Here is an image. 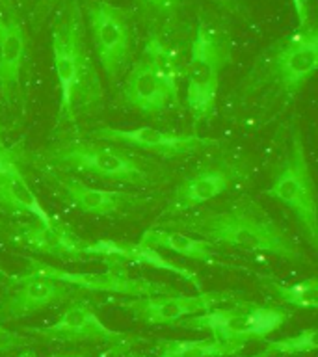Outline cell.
I'll return each mask as SVG.
<instances>
[{"label":"cell","instance_id":"obj_23","mask_svg":"<svg viewBox=\"0 0 318 357\" xmlns=\"http://www.w3.org/2000/svg\"><path fill=\"white\" fill-rule=\"evenodd\" d=\"M264 284L278 296L279 300L294 305L298 309H309L315 311L318 307V281L317 278L301 279L296 283H281L273 278H262Z\"/></svg>","mask_w":318,"mask_h":357},{"label":"cell","instance_id":"obj_13","mask_svg":"<svg viewBox=\"0 0 318 357\" xmlns=\"http://www.w3.org/2000/svg\"><path fill=\"white\" fill-rule=\"evenodd\" d=\"M43 178L58 194L77 206L84 214H93V216H121L127 212H134L142 208L147 203L142 195L127 194L119 190H103L93 188L88 184L80 183L77 178L67 177L61 173H56L52 167L43 169Z\"/></svg>","mask_w":318,"mask_h":357},{"label":"cell","instance_id":"obj_6","mask_svg":"<svg viewBox=\"0 0 318 357\" xmlns=\"http://www.w3.org/2000/svg\"><path fill=\"white\" fill-rule=\"evenodd\" d=\"M33 278L52 279L58 283L69 284L73 289L130 296V298H149V296H166L179 292L172 284H164L160 281H151L145 278H132L125 272V266H110L103 273L67 272L63 268L50 266L47 262L36 261V259H26V272L13 275L11 281L13 284H19Z\"/></svg>","mask_w":318,"mask_h":357},{"label":"cell","instance_id":"obj_8","mask_svg":"<svg viewBox=\"0 0 318 357\" xmlns=\"http://www.w3.org/2000/svg\"><path fill=\"white\" fill-rule=\"evenodd\" d=\"M47 164L127 184H149L153 181L149 172L138 164V160L125 155L123 151L95 145L91 142H71L56 147L47 156Z\"/></svg>","mask_w":318,"mask_h":357},{"label":"cell","instance_id":"obj_1","mask_svg":"<svg viewBox=\"0 0 318 357\" xmlns=\"http://www.w3.org/2000/svg\"><path fill=\"white\" fill-rule=\"evenodd\" d=\"M164 229L201 236L212 245H225L245 253H268L285 261H303V253L270 214L255 201L242 199L223 211H206L194 216L160 223Z\"/></svg>","mask_w":318,"mask_h":357},{"label":"cell","instance_id":"obj_30","mask_svg":"<svg viewBox=\"0 0 318 357\" xmlns=\"http://www.w3.org/2000/svg\"><path fill=\"white\" fill-rule=\"evenodd\" d=\"M52 357H89L86 354H58V356H52Z\"/></svg>","mask_w":318,"mask_h":357},{"label":"cell","instance_id":"obj_32","mask_svg":"<svg viewBox=\"0 0 318 357\" xmlns=\"http://www.w3.org/2000/svg\"><path fill=\"white\" fill-rule=\"evenodd\" d=\"M17 357H38V356H36V351L26 350V351H21V354H19V356H17Z\"/></svg>","mask_w":318,"mask_h":357},{"label":"cell","instance_id":"obj_11","mask_svg":"<svg viewBox=\"0 0 318 357\" xmlns=\"http://www.w3.org/2000/svg\"><path fill=\"white\" fill-rule=\"evenodd\" d=\"M95 52L108 78H116L130 58L132 36L127 13L106 0H95L88 10Z\"/></svg>","mask_w":318,"mask_h":357},{"label":"cell","instance_id":"obj_27","mask_svg":"<svg viewBox=\"0 0 318 357\" xmlns=\"http://www.w3.org/2000/svg\"><path fill=\"white\" fill-rule=\"evenodd\" d=\"M22 344V339L19 335L11 333L8 329H4L0 326V350H11V348H17V346Z\"/></svg>","mask_w":318,"mask_h":357},{"label":"cell","instance_id":"obj_31","mask_svg":"<svg viewBox=\"0 0 318 357\" xmlns=\"http://www.w3.org/2000/svg\"><path fill=\"white\" fill-rule=\"evenodd\" d=\"M250 357H272V354L264 348V350H261L259 354H255V356H250Z\"/></svg>","mask_w":318,"mask_h":357},{"label":"cell","instance_id":"obj_14","mask_svg":"<svg viewBox=\"0 0 318 357\" xmlns=\"http://www.w3.org/2000/svg\"><path fill=\"white\" fill-rule=\"evenodd\" d=\"M91 138L105 139V142H119V144L138 147V149L153 151L164 158L195 155V153H201V151L218 145L216 139L203 138L197 134L166 132V130L155 127H99L91 130Z\"/></svg>","mask_w":318,"mask_h":357},{"label":"cell","instance_id":"obj_28","mask_svg":"<svg viewBox=\"0 0 318 357\" xmlns=\"http://www.w3.org/2000/svg\"><path fill=\"white\" fill-rule=\"evenodd\" d=\"M292 4H294V11L300 28L307 26L309 24V0H292Z\"/></svg>","mask_w":318,"mask_h":357},{"label":"cell","instance_id":"obj_15","mask_svg":"<svg viewBox=\"0 0 318 357\" xmlns=\"http://www.w3.org/2000/svg\"><path fill=\"white\" fill-rule=\"evenodd\" d=\"M103 259L108 262V266H125L127 262H134L139 266H151L155 270L173 273L177 278L184 279L186 283L194 284V289L203 292V281L194 270L186 266H181L177 262L169 261L162 253L144 244H132V242H116V240H88L86 250H84V259Z\"/></svg>","mask_w":318,"mask_h":357},{"label":"cell","instance_id":"obj_24","mask_svg":"<svg viewBox=\"0 0 318 357\" xmlns=\"http://www.w3.org/2000/svg\"><path fill=\"white\" fill-rule=\"evenodd\" d=\"M317 328L303 329L301 333L292 335V337H285L278 340H264L266 342V350L275 356V354H283V356H296V354H307V351L317 350Z\"/></svg>","mask_w":318,"mask_h":357},{"label":"cell","instance_id":"obj_16","mask_svg":"<svg viewBox=\"0 0 318 357\" xmlns=\"http://www.w3.org/2000/svg\"><path fill=\"white\" fill-rule=\"evenodd\" d=\"M11 240L21 248L63 261L84 259V250L88 244V240L75 233L67 223L60 222L58 218L50 223H43L39 220L24 222L11 234Z\"/></svg>","mask_w":318,"mask_h":357},{"label":"cell","instance_id":"obj_5","mask_svg":"<svg viewBox=\"0 0 318 357\" xmlns=\"http://www.w3.org/2000/svg\"><path fill=\"white\" fill-rule=\"evenodd\" d=\"M290 312L283 307L257 305L251 301H234L229 307H212L177 322L175 326L188 331H209L212 339L223 342H242L251 339H266L281 329Z\"/></svg>","mask_w":318,"mask_h":357},{"label":"cell","instance_id":"obj_3","mask_svg":"<svg viewBox=\"0 0 318 357\" xmlns=\"http://www.w3.org/2000/svg\"><path fill=\"white\" fill-rule=\"evenodd\" d=\"M179 73L175 54L156 36H151L128 73L123 97L139 114L158 116L179 102Z\"/></svg>","mask_w":318,"mask_h":357},{"label":"cell","instance_id":"obj_21","mask_svg":"<svg viewBox=\"0 0 318 357\" xmlns=\"http://www.w3.org/2000/svg\"><path fill=\"white\" fill-rule=\"evenodd\" d=\"M139 244L149 248H162L169 250L181 257L192 259V261L205 262V264H218L220 253L216 248L203 238H194L188 233L173 231V229H147L139 238Z\"/></svg>","mask_w":318,"mask_h":357},{"label":"cell","instance_id":"obj_26","mask_svg":"<svg viewBox=\"0 0 318 357\" xmlns=\"http://www.w3.org/2000/svg\"><path fill=\"white\" fill-rule=\"evenodd\" d=\"M17 166V160H15V153L13 149L10 147H6L2 144V139H0V173H6V172H11V169H15Z\"/></svg>","mask_w":318,"mask_h":357},{"label":"cell","instance_id":"obj_2","mask_svg":"<svg viewBox=\"0 0 318 357\" xmlns=\"http://www.w3.org/2000/svg\"><path fill=\"white\" fill-rule=\"evenodd\" d=\"M52 61L60 86V121H69L77 112L95 105L100 97L99 77L84 43L82 17L77 0L60 10L52 28Z\"/></svg>","mask_w":318,"mask_h":357},{"label":"cell","instance_id":"obj_18","mask_svg":"<svg viewBox=\"0 0 318 357\" xmlns=\"http://www.w3.org/2000/svg\"><path fill=\"white\" fill-rule=\"evenodd\" d=\"M77 294V290L69 284L58 283L47 278L26 279L19 283V289L10 294L0 305L2 320H19L41 311L45 307L56 305Z\"/></svg>","mask_w":318,"mask_h":357},{"label":"cell","instance_id":"obj_20","mask_svg":"<svg viewBox=\"0 0 318 357\" xmlns=\"http://www.w3.org/2000/svg\"><path fill=\"white\" fill-rule=\"evenodd\" d=\"M0 212L30 214L43 223H50L56 220L41 206L19 167L11 169V172L0 173Z\"/></svg>","mask_w":318,"mask_h":357},{"label":"cell","instance_id":"obj_25","mask_svg":"<svg viewBox=\"0 0 318 357\" xmlns=\"http://www.w3.org/2000/svg\"><path fill=\"white\" fill-rule=\"evenodd\" d=\"M138 2L144 6L145 10H149L151 13L158 17H164V19L175 17V13L184 4V0H138Z\"/></svg>","mask_w":318,"mask_h":357},{"label":"cell","instance_id":"obj_9","mask_svg":"<svg viewBox=\"0 0 318 357\" xmlns=\"http://www.w3.org/2000/svg\"><path fill=\"white\" fill-rule=\"evenodd\" d=\"M318 67V32L312 24L275 43L266 60L268 77L287 97H294Z\"/></svg>","mask_w":318,"mask_h":357},{"label":"cell","instance_id":"obj_12","mask_svg":"<svg viewBox=\"0 0 318 357\" xmlns=\"http://www.w3.org/2000/svg\"><path fill=\"white\" fill-rule=\"evenodd\" d=\"M244 177L245 172L244 167L240 166V162L227 160V158L206 162L179 184L164 212V218L175 216L188 208H195V206L216 199L227 190L233 188L234 184H238Z\"/></svg>","mask_w":318,"mask_h":357},{"label":"cell","instance_id":"obj_22","mask_svg":"<svg viewBox=\"0 0 318 357\" xmlns=\"http://www.w3.org/2000/svg\"><path fill=\"white\" fill-rule=\"evenodd\" d=\"M244 346L242 342H223L218 339L164 340L158 357H225L238 354Z\"/></svg>","mask_w":318,"mask_h":357},{"label":"cell","instance_id":"obj_10","mask_svg":"<svg viewBox=\"0 0 318 357\" xmlns=\"http://www.w3.org/2000/svg\"><path fill=\"white\" fill-rule=\"evenodd\" d=\"M238 298H242V294L233 290H211L194 296L177 292L149 298H128L117 301V305L145 324H177L197 312L209 311L212 307L234 303Z\"/></svg>","mask_w":318,"mask_h":357},{"label":"cell","instance_id":"obj_4","mask_svg":"<svg viewBox=\"0 0 318 357\" xmlns=\"http://www.w3.org/2000/svg\"><path fill=\"white\" fill-rule=\"evenodd\" d=\"M231 61V45L218 28L197 22L186 66V108L195 123L206 121L216 110L222 71Z\"/></svg>","mask_w":318,"mask_h":357},{"label":"cell","instance_id":"obj_19","mask_svg":"<svg viewBox=\"0 0 318 357\" xmlns=\"http://www.w3.org/2000/svg\"><path fill=\"white\" fill-rule=\"evenodd\" d=\"M26 58V32L13 13L0 11V99L8 100L19 86Z\"/></svg>","mask_w":318,"mask_h":357},{"label":"cell","instance_id":"obj_29","mask_svg":"<svg viewBox=\"0 0 318 357\" xmlns=\"http://www.w3.org/2000/svg\"><path fill=\"white\" fill-rule=\"evenodd\" d=\"M218 4L223 6L229 11H238L240 10V0H216Z\"/></svg>","mask_w":318,"mask_h":357},{"label":"cell","instance_id":"obj_7","mask_svg":"<svg viewBox=\"0 0 318 357\" xmlns=\"http://www.w3.org/2000/svg\"><path fill=\"white\" fill-rule=\"evenodd\" d=\"M266 195L283 203L294 212L312 248H317V195H315L311 167L307 162L305 145L300 132H294L292 136L289 156L275 173L272 186L266 190Z\"/></svg>","mask_w":318,"mask_h":357},{"label":"cell","instance_id":"obj_17","mask_svg":"<svg viewBox=\"0 0 318 357\" xmlns=\"http://www.w3.org/2000/svg\"><path fill=\"white\" fill-rule=\"evenodd\" d=\"M36 335L56 340H114L123 339V333L114 331L97 317L88 301H73L63 309L60 318L47 328L30 329Z\"/></svg>","mask_w":318,"mask_h":357}]
</instances>
